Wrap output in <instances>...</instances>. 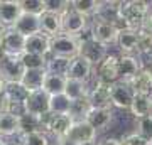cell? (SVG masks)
I'll return each mask as SVG.
<instances>
[{"mask_svg": "<svg viewBox=\"0 0 152 145\" xmlns=\"http://www.w3.org/2000/svg\"><path fill=\"white\" fill-rule=\"evenodd\" d=\"M0 137H20V117L15 113H0Z\"/></svg>", "mask_w": 152, "mask_h": 145, "instance_id": "44dd1931", "label": "cell"}, {"mask_svg": "<svg viewBox=\"0 0 152 145\" xmlns=\"http://www.w3.org/2000/svg\"><path fill=\"white\" fill-rule=\"evenodd\" d=\"M91 103H90V98H83V100H76V101H71V110L69 115L75 122H81V120L86 118V115L91 110Z\"/></svg>", "mask_w": 152, "mask_h": 145, "instance_id": "4dcf8cb0", "label": "cell"}, {"mask_svg": "<svg viewBox=\"0 0 152 145\" xmlns=\"http://www.w3.org/2000/svg\"><path fill=\"white\" fill-rule=\"evenodd\" d=\"M19 145H51V140L46 132H34L29 135H20Z\"/></svg>", "mask_w": 152, "mask_h": 145, "instance_id": "d590c367", "label": "cell"}, {"mask_svg": "<svg viewBox=\"0 0 152 145\" xmlns=\"http://www.w3.org/2000/svg\"><path fill=\"white\" fill-rule=\"evenodd\" d=\"M90 91H91V83H86V81H78V79H68L64 95L69 98L71 101H76V100L88 98V96H90Z\"/></svg>", "mask_w": 152, "mask_h": 145, "instance_id": "d4e9b609", "label": "cell"}, {"mask_svg": "<svg viewBox=\"0 0 152 145\" xmlns=\"http://www.w3.org/2000/svg\"><path fill=\"white\" fill-rule=\"evenodd\" d=\"M90 26H91V19L78 14L73 9H69L66 14H63V34H66V36L76 37L83 31H86Z\"/></svg>", "mask_w": 152, "mask_h": 145, "instance_id": "9c48e42d", "label": "cell"}, {"mask_svg": "<svg viewBox=\"0 0 152 145\" xmlns=\"http://www.w3.org/2000/svg\"><path fill=\"white\" fill-rule=\"evenodd\" d=\"M2 49L5 56L9 58H20L22 54L26 52V37L19 34L14 29H7L5 36H4V41H2Z\"/></svg>", "mask_w": 152, "mask_h": 145, "instance_id": "4fadbf2b", "label": "cell"}, {"mask_svg": "<svg viewBox=\"0 0 152 145\" xmlns=\"http://www.w3.org/2000/svg\"><path fill=\"white\" fill-rule=\"evenodd\" d=\"M98 145H124V144H122V140H118V138L108 137V138H102L98 142Z\"/></svg>", "mask_w": 152, "mask_h": 145, "instance_id": "60d3db41", "label": "cell"}, {"mask_svg": "<svg viewBox=\"0 0 152 145\" xmlns=\"http://www.w3.org/2000/svg\"><path fill=\"white\" fill-rule=\"evenodd\" d=\"M75 120L71 115H51L46 117V133L54 137L56 140H63L68 137Z\"/></svg>", "mask_w": 152, "mask_h": 145, "instance_id": "52a82bcc", "label": "cell"}, {"mask_svg": "<svg viewBox=\"0 0 152 145\" xmlns=\"http://www.w3.org/2000/svg\"><path fill=\"white\" fill-rule=\"evenodd\" d=\"M96 132L108 130L113 123V110H103V108H91L85 118Z\"/></svg>", "mask_w": 152, "mask_h": 145, "instance_id": "d6986e66", "label": "cell"}, {"mask_svg": "<svg viewBox=\"0 0 152 145\" xmlns=\"http://www.w3.org/2000/svg\"><path fill=\"white\" fill-rule=\"evenodd\" d=\"M5 88H7V83H5V79L0 76V95H4V93H5Z\"/></svg>", "mask_w": 152, "mask_h": 145, "instance_id": "b9f144b4", "label": "cell"}, {"mask_svg": "<svg viewBox=\"0 0 152 145\" xmlns=\"http://www.w3.org/2000/svg\"><path fill=\"white\" fill-rule=\"evenodd\" d=\"M26 52L49 58V54H51V37H48L42 32L26 37Z\"/></svg>", "mask_w": 152, "mask_h": 145, "instance_id": "ffe728a7", "label": "cell"}, {"mask_svg": "<svg viewBox=\"0 0 152 145\" xmlns=\"http://www.w3.org/2000/svg\"><path fill=\"white\" fill-rule=\"evenodd\" d=\"M135 120H140L147 115H152V96H144V95H135L134 103L129 110Z\"/></svg>", "mask_w": 152, "mask_h": 145, "instance_id": "4316f807", "label": "cell"}, {"mask_svg": "<svg viewBox=\"0 0 152 145\" xmlns=\"http://www.w3.org/2000/svg\"><path fill=\"white\" fill-rule=\"evenodd\" d=\"M7 145H19V144H7Z\"/></svg>", "mask_w": 152, "mask_h": 145, "instance_id": "c3c4849f", "label": "cell"}, {"mask_svg": "<svg viewBox=\"0 0 152 145\" xmlns=\"http://www.w3.org/2000/svg\"><path fill=\"white\" fill-rule=\"evenodd\" d=\"M26 73V68L22 64L20 58H9L5 56L0 59V76L5 79V83H19Z\"/></svg>", "mask_w": 152, "mask_h": 145, "instance_id": "5bb4252c", "label": "cell"}, {"mask_svg": "<svg viewBox=\"0 0 152 145\" xmlns=\"http://www.w3.org/2000/svg\"><path fill=\"white\" fill-rule=\"evenodd\" d=\"M56 145H75V144H73V142H69V140L63 138V140H56Z\"/></svg>", "mask_w": 152, "mask_h": 145, "instance_id": "7bdbcfd3", "label": "cell"}, {"mask_svg": "<svg viewBox=\"0 0 152 145\" xmlns=\"http://www.w3.org/2000/svg\"><path fill=\"white\" fill-rule=\"evenodd\" d=\"M108 46L98 42L96 39H90V41H85L80 44V56L85 58L93 68H98L108 58Z\"/></svg>", "mask_w": 152, "mask_h": 145, "instance_id": "8992f818", "label": "cell"}, {"mask_svg": "<svg viewBox=\"0 0 152 145\" xmlns=\"http://www.w3.org/2000/svg\"><path fill=\"white\" fill-rule=\"evenodd\" d=\"M93 73H95V68H93L85 58L76 56V58H73V59L69 61V68H68L66 78H68V79H78V81L91 83Z\"/></svg>", "mask_w": 152, "mask_h": 145, "instance_id": "9a60e30c", "label": "cell"}, {"mask_svg": "<svg viewBox=\"0 0 152 145\" xmlns=\"http://www.w3.org/2000/svg\"><path fill=\"white\" fill-rule=\"evenodd\" d=\"M49 103H51V96L44 90L32 91V93H29L27 100L24 103V113L39 117V118H46L49 113H51Z\"/></svg>", "mask_w": 152, "mask_h": 145, "instance_id": "277c9868", "label": "cell"}, {"mask_svg": "<svg viewBox=\"0 0 152 145\" xmlns=\"http://www.w3.org/2000/svg\"><path fill=\"white\" fill-rule=\"evenodd\" d=\"M14 31H17L19 34H22L24 37H29V36H34V34H41L42 29H41V15H34V14H22L20 19L14 24L12 27Z\"/></svg>", "mask_w": 152, "mask_h": 145, "instance_id": "e0dca14e", "label": "cell"}, {"mask_svg": "<svg viewBox=\"0 0 152 145\" xmlns=\"http://www.w3.org/2000/svg\"><path fill=\"white\" fill-rule=\"evenodd\" d=\"M71 9V0H44V12L53 14H66Z\"/></svg>", "mask_w": 152, "mask_h": 145, "instance_id": "74e56055", "label": "cell"}, {"mask_svg": "<svg viewBox=\"0 0 152 145\" xmlns=\"http://www.w3.org/2000/svg\"><path fill=\"white\" fill-rule=\"evenodd\" d=\"M46 74H48V71L46 69H26V73H24V76H22L20 83L24 85V88H26L29 93L39 91V90H42Z\"/></svg>", "mask_w": 152, "mask_h": 145, "instance_id": "cb8c5ba5", "label": "cell"}, {"mask_svg": "<svg viewBox=\"0 0 152 145\" xmlns=\"http://www.w3.org/2000/svg\"><path fill=\"white\" fill-rule=\"evenodd\" d=\"M20 5L26 14H34V15L44 14V0H20Z\"/></svg>", "mask_w": 152, "mask_h": 145, "instance_id": "f35d334b", "label": "cell"}, {"mask_svg": "<svg viewBox=\"0 0 152 145\" xmlns=\"http://www.w3.org/2000/svg\"><path fill=\"white\" fill-rule=\"evenodd\" d=\"M137 52L140 58L144 56H152V31L147 27L139 29V46H137Z\"/></svg>", "mask_w": 152, "mask_h": 145, "instance_id": "d6a6232c", "label": "cell"}, {"mask_svg": "<svg viewBox=\"0 0 152 145\" xmlns=\"http://www.w3.org/2000/svg\"><path fill=\"white\" fill-rule=\"evenodd\" d=\"M9 144V142H5V138H2V137H0V145H7Z\"/></svg>", "mask_w": 152, "mask_h": 145, "instance_id": "bcb514c9", "label": "cell"}, {"mask_svg": "<svg viewBox=\"0 0 152 145\" xmlns=\"http://www.w3.org/2000/svg\"><path fill=\"white\" fill-rule=\"evenodd\" d=\"M66 83H68V78H66V76H59V74L48 73V74H46V79H44L42 90L48 93L49 96L63 95L64 90H66Z\"/></svg>", "mask_w": 152, "mask_h": 145, "instance_id": "484cf974", "label": "cell"}, {"mask_svg": "<svg viewBox=\"0 0 152 145\" xmlns=\"http://www.w3.org/2000/svg\"><path fill=\"white\" fill-rule=\"evenodd\" d=\"M90 103L93 108H103V110H113L112 95H110V85H105L95 78V83L91 85L90 91Z\"/></svg>", "mask_w": 152, "mask_h": 145, "instance_id": "7c38bea8", "label": "cell"}, {"mask_svg": "<svg viewBox=\"0 0 152 145\" xmlns=\"http://www.w3.org/2000/svg\"><path fill=\"white\" fill-rule=\"evenodd\" d=\"M152 14V2L147 0H127L118 5V29H142Z\"/></svg>", "mask_w": 152, "mask_h": 145, "instance_id": "6da1fadb", "label": "cell"}, {"mask_svg": "<svg viewBox=\"0 0 152 145\" xmlns=\"http://www.w3.org/2000/svg\"><path fill=\"white\" fill-rule=\"evenodd\" d=\"M49 56L66 58V59H73L76 56H80L78 39L73 37V36H66V34H59L56 37H51V54Z\"/></svg>", "mask_w": 152, "mask_h": 145, "instance_id": "3957f363", "label": "cell"}, {"mask_svg": "<svg viewBox=\"0 0 152 145\" xmlns=\"http://www.w3.org/2000/svg\"><path fill=\"white\" fill-rule=\"evenodd\" d=\"M135 133L152 144V115H147L140 120H135Z\"/></svg>", "mask_w": 152, "mask_h": 145, "instance_id": "8d00e7d4", "label": "cell"}, {"mask_svg": "<svg viewBox=\"0 0 152 145\" xmlns=\"http://www.w3.org/2000/svg\"><path fill=\"white\" fill-rule=\"evenodd\" d=\"M5 96L10 100L14 105H20L24 106V103L29 96V91L24 88L20 81L19 83H7V88H5Z\"/></svg>", "mask_w": 152, "mask_h": 145, "instance_id": "f546056e", "label": "cell"}, {"mask_svg": "<svg viewBox=\"0 0 152 145\" xmlns=\"http://www.w3.org/2000/svg\"><path fill=\"white\" fill-rule=\"evenodd\" d=\"M20 61L26 69H46V66H48V58L39 56V54L24 52L20 56Z\"/></svg>", "mask_w": 152, "mask_h": 145, "instance_id": "e575fe53", "label": "cell"}, {"mask_svg": "<svg viewBox=\"0 0 152 145\" xmlns=\"http://www.w3.org/2000/svg\"><path fill=\"white\" fill-rule=\"evenodd\" d=\"M144 27H147V29H151V31H152V14L149 15V19H147V22H145V26H144Z\"/></svg>", "mask_w": 152, "mask_h": 145, "instance_id": "f6af8a7d", "label": "cell"}, {"mask_svg": "<svg viewBox=\"0 0 152 145\" xmlns=\"http://www.w3.org/2000/svg\"><path fill=\"white\" fill-rule=\"evenodd\" d=\"M139 31L137 29H122L118 34L117 47L120 49V54H139Z\"/></svg>", "mask_w": 152, "mask_h": 145, "instance_id": "7402d4cb", "label": "cell"}, {"mask_svg": "<svg viewBox=\"0 0 152 145\" xmlns=\"http://www.w3.org/2000/svg\"><path fill=\"white\" fill-rule=\"evenodd\" d=\"M96 137H98L96 130L93 128L86 120H81V122H75V123H73V127H71L66 140L73 142L75 145H80V144L96 142Z\"/></svg>", "mask_w": 152, "mask_h": 145, "instance_id": "8fae6325", "label": "cell"}, {"mask_svg": "<svg viewBox=\"0 0 152 145\" xmlns=\"http://www.w3.org/2000/svg\"><path fill=\"white\" fill-rule=\"evenodd\" d=\"M22 14L20 0H0V24L4 27L12 29Z\"/></svg>", "mask_w": 152, "mask_h": 145, "instance_id": "2e32d148", "label": "cell"}, {"mask_svg": "<svg viewBox=\"0 0 152 145\" xmlns=\"http://www.w3.org/2000/svg\"><path fill=\"white\" fill-rule=\"evenodd\" d=\"M110 95H112V103H113V108H118V110H125L129 111L134 103V98H135V93L132 90L130 83L127 81H117L113 85H110Z\"/></svg>", "mask_w": 152, "mask_h": 145, "instance_id": "5b68a950", "label": "cell"}, {"mask_svg": "<svg viewBox=\"0 0 152 145\" xmlns=\"http://www.w3.org/2000/svg\"><path fill=\"white\" fill-rule=\"evenodd\" d=\"M7 32V27H4L2 24H0V44H2V41H4V36H5Z\"/></svg>", "mask_w": 152, "mask_h": 145, "instance_id": "ee69618b", "label": "cell"}, {"mask_svg": "<svg viewBox=\"0 0 152 145\" xmlns=\"http://www.w3.org/2000/svg\"><path fill=\"white\" fill-rule=\"evenodd\" d=\"M80 145H98V142H90V144H80Z\"/></svg>", "mask_w": 152, "mask_h": 145, "instance_id": "7dc6e473", "label": "cell"}, {"mask_svg": "<svg viewBox=\"0 0 152 145\" xmlns=\"http://www.w3.org/2000/svg\"><path fill=\"white\" fill-rule=\"evenodd\" d=\"M49 108H51V115H69L71 100L66 96L64 93H63V95H56V96H51Z\"/></svg>", "mask_w": 152, "mask_h": 145, "instance_id": "1f68e13d", "label": "cell"}, {"mask_svg": "<svg viewBox=\"0 0 152 145\" xmlns=\"http://www.w3.org/2000/svg\"><path fill=\"white\" fill-rule=\"evenodd\" d=\"M95 78L105 85H113L120 81V66H118V56L108 54V58L102 64L95 68Z\"/></svg>", "mask_w": 152, "mask_h": 145, "instance_id": "30bf717a", "label": "cell"}, {"mask_svg": "<svg viewBox=\"0 0 152 145\" xmlns=\"http://www.w3.org/2000/svg\"><path fill=\"white\" fill-rule=\"evenodd\" d=\"M102 4L103 2H100V0H71V9L88 19H93L100 14Z\"/></svg>", "mask_w": 152, "mask_h": 145, "instance_id": "83f0119b", "label": "cell"}, {"mask_svg": "<svg viewBox=\"0 0 152 145\" xmlns=\"http://www.w3.org/2000/svg\"><path fill=\"white\" fill-rule=\"evenodd\" d=\"M118 66H120V79L132 81L145 66V61H142L139 54H118Z\"/></svg>", "mask_w": 152, "mask_h": 145, "instance_id": "ba28073f", "label": "cell"}, {"mask_svg": "<svg viewBox=\"0 0 152 145\" xmlns=\"http://www.w3.org/2000/svg\"><path fill=\"white\" fill-rule=\"evenodd\" d=\"M34 132H46V118H39L29 113L20 115V135H29Z\"/></svg>", "mask_w": 152, "mask_h": 145, "instance_id": "f1b7e54d", "label": "cell"}, {"mask_svg": "<svg viewBox=\"0 0 152 145\" xmlns=\"http://www.w3.org/2000/svg\"><path fill=\"white\" fill-rule=\"evenodd\" d=\"M91 31H93V39H96L98 42L105 44V46H117L118 41L120 29L117 22L105 20L100 17H93L91 19Z\"/></svg>", "mask_w": 152, "mask_h": 145, "instance_id": "7a4b0ae2", "label": "cell"}, {"mask_svg": "<svg viewBox=\"0 0 152 145\" xmlns=\"http://www.w3.org/2000/svg\"><path fill=\"white\" fill-rule=\"evenodd\" d=\"M135 95H144V96H152V61L151 64H145L144 69L129 81Z\"/></svg>", "mask_w": 152, "mask_h": 145, "instance_id": "ac0fdd59", "label": "cell"}, {"mask_svg": "<svg viewBox=\"0 0 152 145\" xmlns=\"http://www.w3.org/2000/svg\"><path fill=\"white\" fill-rule=\"evenodd\" d=\"M69 61L66 58H56V56H49L48 58V66L46 71L53 73V74H59V76H66L68 74V68H69Z\"/></svg>", "mask_w": 152, "mask_h": 145, "instance_id": "836d02e7", "label": "cell"}, {"mask_svg": "<svg viewBox=\"0 0 152 145\" xmlns=\"http://www.w3.org/2000/svg\"><path fill=\"white\" fill-rule=\"evenodd\" d=\"M122 144L124 145H152L151 142H147L145 138H142L140 135H137L135 132L125 135L124 138H122Z\"/></svg>", "mask_w": 152, "mask_h": 145, "instance_id": "ab89813d", "label": "cell"}, {"mask_svg": "<svg viewBox=\"0 0 152 145\" xmlns=\"http://www.w3.org/2000/svg\"><path fill=\"white\" fill-rule=\"evenodd\" d=\"M41 29H42V34H46L48 37H56L63 34V15L53 14V12L41 14Z\"/></svg>", "mask_w": 152, "mask_h": 145, "instance_id": "603a6c76", "label": "cell"}]
</instances>
